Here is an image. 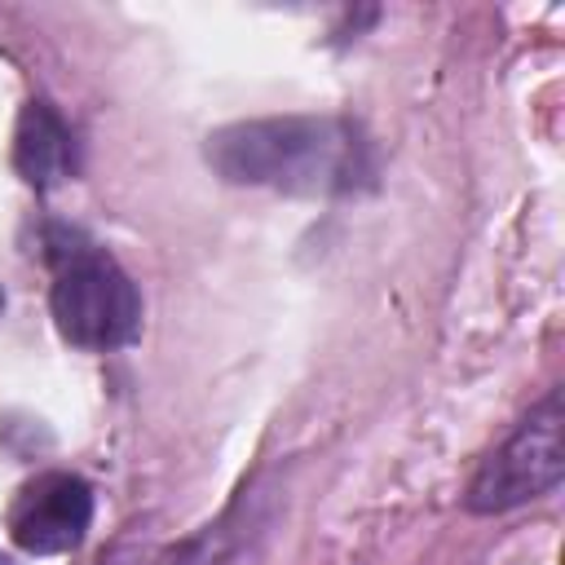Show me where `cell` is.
Here are the masks:
<instances>
[{
	"instance_id": "cell-1",
	"label": "cell",
	"mask_w": 565,
	"mask_h": 565,
	"mask_svg": "<svg viewBox=\"0 0 565 565\" xmlns=\"http://www.w3.org/2000/svg\"><path fill=\"white\" fill-rule=\"evenodd\" d=\"M207 159L225 181L287 194H344L371 177L366 141L331 115L230 124L207 137Z\"/></svg>"
},
{
	"instance_id": "cell-2",
	"label": "cell",
	"mask_w": 565,
	"mask_h": 565,
	"mask_svg": "<svg viewBox=\"0 0 565 565\" xmlns=\"http://www.w3.org/2000/svg\"><path fill=\"white\" fill-rule=\"evenodd\" d=\"M57 331L79 349H119L141 331V300L132 278L106 252H71L53 282Z\"/></svg>"
},
{
	"instance_id": "cell-3",
	"label": "cell",
	"mask_w": 565,
	"mask_h": 565,
	"mask_svg": "<svg viewBox=\"0 0 565 565\" xmlns=\"http://www.w3.org/2000/svg\"><path fill=\"white\" fill-rule=\"evenodd\" d=\"M561 477H565V406H561V388H552L516 424V433L477 468L468 486V508L508 512L525 499L556 490Z\"/></svg>"
},
{
	"instance_id": "cell-4",
	"label": "cell",
	"mask_w": 565,
	"mask_h": 565,
	"mask_svg": "<svg viewBox=\"0 0 565 565\" xmlns=\"http://www.w3.org/2000/svg\"><path fill=\"white\" fill-rule=\"evenodd\" d=\"M93 521V490L75 472H40L9 508V534L22 552L57 556L84 543Z\"/></svg>"
},
{
	"instance_id": "cell-5",
	"label": "cell",
	"mask_w": 565,
	"mask_h": 565,
	"mask_svg": "<svg viewBox=\"0 0 565 565\" xmlns=\"http://www.w3.org/2000/svg\"><path fill=\"white\" fill-rule=\"evenodd\" d=\"M13 163H18V172H22L31 185H40V190H49V185H57L62 177H71V163H75V154H71V132H66V124H62L44 102H31V106L22 110L18 132H13Z\"/></svg>"
},
{
	"instance_id": "cell-6",
	"label": "cell",
	"mask_w": 565,
	"mask_h": 565,
	"mask_svg": "<svg viewBox=\"0 0 565 565\" xmlns=\"http://www.w3.org/2000/svg\"><path fill=\"white\" fill-rule=\"evenodd\" d=\"M0 565H9V556H4V552H0Z\"/></svg>"
}]
</instances>
